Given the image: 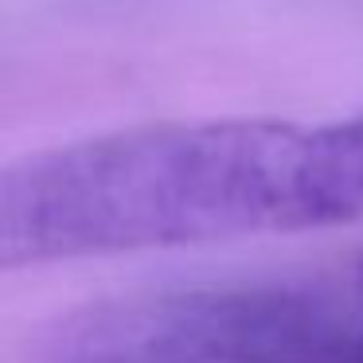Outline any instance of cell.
I'll return each instance as SVG.
<instances>
[{"instance_id":"2","label":"cell","mask_w":363,"mask_h":363,"mask_svg":"<svg viewBox=\"0 0 363 363\" xmlns=\"http://www.w3.org/2000/svg\"><path fill=\"white\" fill-rule=\"evenodd\" d=\"M347 266L86 301L48 316L28 363H355Z\"/></svg>"},{"instance_id":"4","label":"cell","mask_w":363,"mask_h":363,"mask_svg":"<svg viewBox=\"0 0 363 363\" xmlns=\"http://www.w3.org/2000/svg\"><path fill=\"white\" fill-rule=\"evenodd\" d=\"M347 277H352V297H355V336H359V347H355V363H363V254L347 266Z\"/></svg>"},{"instance_id":"3","label":"cell","mask_w":363,"mask_h":363,"mask_svg":"<svg viewBox=\"0 0 363 363\" xmlns=\"http://www.w3.org/2000/svg\"><path fill=\"white\" fill-rule=\"evenodd\" d=\"M363 219V113L308 125L297 180V230L347 227Z\"/></svg>"},{"instance_id":"1","label":"cell","mask_w":363,"mask_h":363,"mask_svg":"<svg viewBox=\"0 0 363 363\" xmlns=\"http://www.w3.org/2000/svg\"><path fill=\"white\" fill-rule=\"evenodd\" d=\"M308 125L149 121L0 160V274L297 230Z\"/></svg>"}]
</instances>
